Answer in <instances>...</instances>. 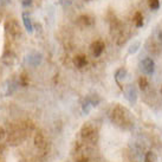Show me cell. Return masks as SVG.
Returning <instances> with one entry per match:
<instances>
[{"label":"cell","instance_id":"1","mask_svg":"<svg viewBox=\"0 0 162 162\" xmlns=\"http://www.w3.org/2000/svg\"><path fill=\"white\" fill-rule=\"evenodd\" d=\"M111 118H112V121L115 122L116 124L123 125L127 122V115H125L124 109L122 108V107H120V105H116L115 108L112 109Z\"/></svg>","mask_w":162,"mask_h":162},{"label":"cell","instance_id":"2","mask_svg":"<svg viewBox=\"0 0 162 162\" xmlns=\"http://www.w3.org/2000/svg\"><path fill=\"white\" fill-rule=\"evenodd\" d=\"M6 30L14 38H17V37H19L21 34V27H20L19 23L15 19H10L6 23Z\"/></svg>","mask_w":162,"mask_h":162},{"label":"cell","instance_id":"3","mask_svg":"<svg viewBox=\"0 0 162 162\" xmlns=\"http://www.w3.org/2000/svg\"><path fill=\"white\" fill-rule=\"evenodd\" d=\"M104 47H105V45H104V43H103L102 40L94 41V43H92V45H91V51H92V54H94L95 57H99L101 54L103 53Z\"/></svg>","mask_w":162,"mask_h":162},{"label":"cell","instance_id":"4","mask_svg":"<svg viewBox=\"0 0 162 162\" xmlns=\"http://www.w3.org/2000/svg\"><path fill=\"white\" fill-rule=\"evenodd\" d=\"M77 24L82 27H90L94 24V19L88 14H83L77 19Z\"/></svg>","mask_w":162,"mask_h":162},{"label":"cell","instance_id":"5","mask_svg":"<svg viewBox=\"0 0 162 162\" xmlns=\"http://www.w3.org/2000/svg\"><path fill=\"white\" fill-rule=\"evenodd\" d=\"M34 144L38 149H45L46 147V140L41 131H38L34 136Z\"/></svg>","mask_w":162,"mask_h":162},{"label":"cell","instance_id":"6","mask_svg":"<svg viewBox=\"0 0 162 162\" xmlns=\"http://www.w3.org/2000/svg\"><path fill=\"white\" fill-rule=\"evenodd\" d=\"M94 133H95V130H94V128H92L91 124L86 123V124H84V125L82 127L81 135L83 138H89L91 135H94Z\"/></svg>","mask_w":162,"mask_h":162},{"label":"cell","instance_id":"7","mask_svg":"<svg viewBox=\"0 0 162 162\" xmlns=\"http://www.w3.org/2000/svg\"><path fill=\"white\" fill-rule=\"evenodd\" d=\"M73 63H75V65L78 69H82L88 64V59H86V57H85L84 54H78V56L75 57Z\"/></svg>","mask_w":162,"mask_h":162},{"label":"cell","instance_id":"8","mask_svg":"<svg viewBox=\"0 0 162 162\" xmlns=\"http://www.w3.org/2000/svg\"><path fill=\"white\" fill-rule=\"evenodd\" d=\"M23 21H24V25H25V28L27 30V32L32 33L33 32V25H32L30 15L27 13H23Z\"/></svg>","mask_w":162,"mask_h":162},{"label":"cell","instance_id":"9","mask_svg":"<svg viewBox=\"0 0 162 162\" xmlns=\"http://www.w3.org/2000/svg\"><path fill=\"white\" fill-rule=\"evenodd\" d=\"M143 70L147 72V73H151L154 71V62L150 59V58H146L143 60Z\"/></svg>","mask_w":162,"mask_h":162},{"label":"cell","instance_id":"10","mask_svg":"<svg viewBox=\"0 0 162 162\" xmlns=\"http://www.w3.org/2000/svg\"><path fill=\"white\" fill-rule=\"evenodd\" d=\"M2 60H4L5 64H7V65H12V64H14V62H15V57H14L11 52H7V53L4 54Z\"/></svg>","mask_w":162,"mask_h":162},{"label":"cell","instance_id":"11","mask_svg":"<svg viewBox=\"0 0 162 162\" xmlns=\"http://www.w3.org/2000/svg\"><path fill=\"white\" fill-rule=\"evenodd\" d=\"M133 20H134V24L137 27L143 26V15H142L141 12H136L134 18H133Z\"/></svg>","mask_w":162,"mask_h":162},{"label":"cell","instance_id":"12","mask_svg":"<svg viewBox=\"0 0 162 162\" xmlns=\"http://www.w3.org/2000/svg\"><path fill=\"white\" fill-rule=\"evenodd\" d=\"M148 5L151 10H157L160 7V0H148Z\"/></svg>","mask_w":162,"mask_h":162},{"label":"cell","instance_id":"13","mask_svg":"<svg viewBox=\"0 0 162 162\" xmlns=\"http://www.w3.org/2000/svg\"><path fill=\"white\" fill-rule=\"evenodd\" d=\"M138 85H140V89H141V90H144V89L148 86V81H147V78H146V77H141V78L138 79Z\"/></svg>","mask_w":162,"mask_h":162},{"label":"cell","instance_id":"14","mask_svg":"<svg viewBox=\"0 0 162 162\" xmlns=\"http://www.w3.org/2000/svg\"><path fill=\"white\" fill-rule=\"evenodd\" d=\"M144 162H156V156H155V154L151 153V151L147 153L146 159H144Z\"/></svg>","mask_w":162,"mask_h":162},{"label":"cell","instance_id":"15","mask_svg":"<svg viewBox=\"0 0 162 162\" xmlns=\"http://www.w3.org/2000/svg\"><path fill=\"white\" fill-rule=\"evenodd\" d=\"M20 82H21V84L24 85V86H26L27 84H28V78L26 77V75L24 73V75H21V77H20Z\"/></svg>","mask_w":162,"mask_h":162},{"label":"cell","instance_id":"16","mask_svg":"<svg viewBox=\"0 0 162 162\" xmlns=\"http://www.w3.org/2000/svg\"><path fill=\"white\" fill-rule=\"evenodd\" d=\"M4 136H5V129L2 127H0V140H2Z\"/></svg>","mask_w":162,"mask_h":162},{"label":"cell","instance_id":"17","mask_svg":"<svg viewBox=\"0 0 162 162\" xmlns=\"http://www.w3.org/2000/svg\"><path fill=\"white\" fill-rule=\"evenodd\" d=\"M31 2H32V0H23V5H24V6L31 5Z\"/></svg>","mask_w":162,"mask_h":162},{"label":"cell","instance_id":"18","mask_svg":"<svg viewBox=\"0 0 162 162\" xmlns=\"http://www.w3.org/2000/svg\"><path fill=\"white\" fill-rule=\"evenodd\" d=\"M71 1H72V0H60V2H62L63 5H69V4H71Z\"/></svg>","mask_w":162,"mask_h":162},{"label":"cell","instance_id":"19","mask_svg":"<svg viewBox=\"0 0 162 162\" xmlns=\"http://www.w3.org/2000/svg\"><path fill=\"white\" fill-rule=\"evenodd\" d=\"M0 2L4 4V5H8V4L11 2V0H0Z\"/></svg>","mask_w":162,"mask_h":162},{"label":"cell","instance_id":"20","mask_svg":"<svg viewBox=\"0 0 162 162\" xmlns=\"http://www.w3.org/2000/svg\"><path fill=\"white\" fill-rule=\"evenodd\" d=\"M78 162H88V157H82Z\"/></svg>","mask_w":162,"mask_h":162},{"label":"cell","instance_id":"21","mask_svg":"<svg viewBox=\"0 0 162 162\" xmlns=\"http://www.w3.org/2000/svg\"><path fill=\"white\" fill-rule=\"evenodd\" d=\"M161 94H162V86H161Z\"/></svg>","mask_w":162,"mask_h":162},{"label":"cell","instance_id":"22","mask_svg":"<svg viewBox=\"0 0 162 162\" xmlns=\"http://www.w3.org/2000/svg\"><path fill=\"white\" fill-rule=\"evenodd\" d=\"M86 1H89V0H86Z\"/></svg>","mask_w":162,"mask_h":162}]
</instances>
